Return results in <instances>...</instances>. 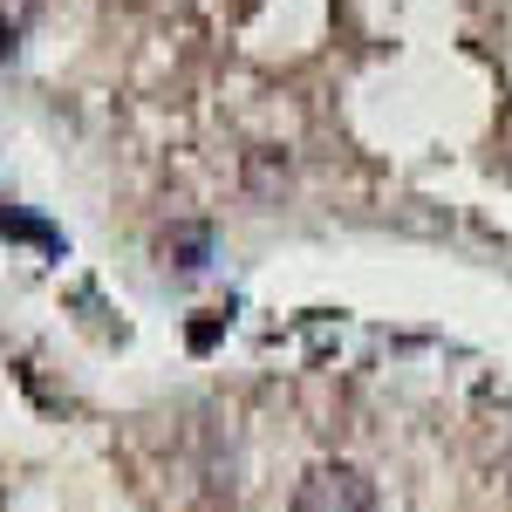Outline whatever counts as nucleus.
Segmentation results:
<instances>
[{"label":"nucleus","instance_id":"nucleus-4","mask_svg":"<svg viewBox=\"0 0 512 512\" xmlns=\"http://www.w3.org/2000/svg\"><path fill=\"white\" fill-rule=\"evenodd\" d=\"M7 48H14V28H7V21H0V55H7Z\"/></svg>","mask_w":512,"mask_h":512},{"label":"nucleus","instance_id":"nucleus-3","mask_svg":"<svg viewBox=\"0 0 512 512\" xmlns=\"http://www.w3.org/2000/svg\"><path fill=\"white\" fill-rule=\"evenodd\" d=\"M205 246H212V233H205V226H178V233L164 239V253H178V267H185V274H198V267H205Z\"/></svg>","mask_w":512,"mask_h":512},{"label":"nucleus","instance_id":"nucleus-2","mask_svg":"<svg viewBox=\"0 0 512 512\" xmlns=\"http://www.w3.org/2000/svg\"><path fill=\"white\" fill-rule=\"evenodd\" d=\"M0 239H28V246H41V253H62V233L41 226V219H28V212H14L7 198H0Z\"/></svg>","mask_w":512,"mask_h":512},{"label":"nucleus","instance_id":"nucleus-1","mask_svg":"<svg viewBox=\"0 0 512 512\" xmlns=\"http://www.w3.org/2000/svg\"><path fill=\"white\" fill-rule=\"evenodd\" d=\"M287 512H376V485L355 465H315L294 485V506Z\"/></svg>","mask_w":512,"mask_h":512}]
</instances>
